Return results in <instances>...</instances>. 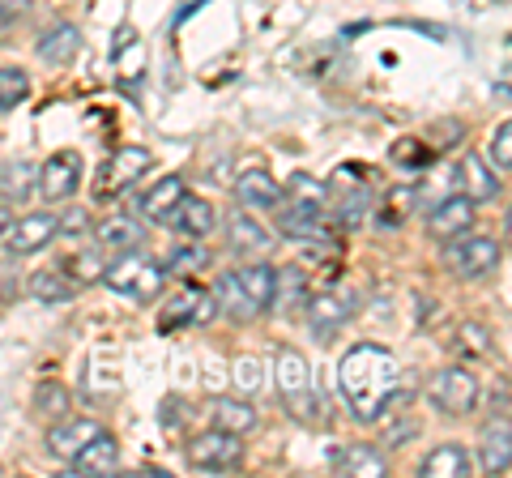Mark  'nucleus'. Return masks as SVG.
I'll return each mask as SVG.
<instances>
[{
    "instance_id": "7ed1b4c3",
    "label": "nucleus",
    "mask_w": 512,
    "mask_h": 478,
    "mask_svg": "<svg viewBox=\"0 0 512 478\" xmlns=\"http://www.w3.org/2000/svg\"><path fill=\"white\" fill-rule=\"evenodd\" d=\"M103 282L116 295H124V299H137V304H158L163 291H167V282H171V274L163 269V261H154L141 248H133V252H120V257L103 269Z\"/></svg>"
},
{
    "instance_id": "0eeeda50",
    "label": "nucleus",
    "mask_w": 512,
    "mask_h": 478,
    "mask_svg": "<svg viewBox=\"0 0 512 478\" xmlns=\"http://www.w3.org/2000/svg\"><path fill=\"white\" fill-rule=\"evenodd\" d=\"M184 457H188L192 470H205V474L239 470L244 466V436H231V432H222V427H210V432L188 440Z\"/></svg>"
},
{
    "instance_id": "a211bd4d",
    "label": "nucleus",
    "mask_w": 512,
    "mask_h": 478,
    "mask_svg": "<svg viewBox=\"0 0 512 478\" xmlns=\"http://www.w3.org/2000/svg\"><path fill=\"white\" fill-rule=\"evenodd\" d=\"M77 52H82V30H77L73 22H52L35 43V56L43 60V65H52V69L73 65Z\"/></svg>"
},
{
    "instance_id": "423d86ee",
    "label": "nucleus",
    "mask_w": 512,
    "mask_h": 478,
    "mask_svg": "<svg viewBox=\"0 0 512 478\" xmlns=\"http://www.w3.org/2000/svg\"><path fill=\"white\" fill-rule=\"evenodd\" d=\"M329 214H333V227L342 231H355L359 222L367 218V210H372V184H367L363 167L355 163H342L338 171L329 175Z\"/></svg>"
},
{
    "instance_id": "37998d69",
    "label": "nucleus",
    "mask_w": 512,
    "mask_h": 478,
    "mask_svg": "<svg viewBox=\"0 0 512 478\" xmlns=\"http://www.w3.org/2000/svg\"><path fill=\"white\" fill-rule=\"evenodd\" d=\"M9 222H13V214H9V205L0 201V239H5V231H9Z\"/></svg>"
},
{
    "instance_id": "2eb2a0df",
    "label": "nucleus",
    "mask_w": 512,
    "mask_h": 478,
    "mask_svg": "<svg viewBox=\"0 0 512 478\" xmlns=\"http://www.w3.org/2000/svg\"><path fill=\"white\" fill-rule=\"evenodd\" d=\"M56 239V214H26L18 222H9V231H5V248L13 252V257H30V252H43L47 244Z\"/></svg>"
},
{
    "instance_id": "2f4dec72",
    "label": "nucleus",
    "mask_w": 512,
    "mask_h": 478,
    "mask_svg": "<svg viewBox=\"0 0 512 478\" xmlns=\"http://www.w3.org/2000/svg\"><path fill=\"white\" fill-rule=\"evenodd\" d=\"M333 470L338 474H363V478H384L389 466H384V457L376 449H367V444H346V449L333 453Z\"/></svg>"
},
{
    "instance_id": "9d476101",
    "label": "nucleus",
    "mask_w": 512,
    "mask_h": 478,
    "mask_svg": "<svg viewBox=\"0 0 512 478\" xmlns=\"http://www.w3.org/2000/svg\"><path fill=\"white\" fill-rule=\"evenodd\" d=\"M355 308H359V295L346 291V286H329V291H320V295H308V304H303L316 338H333V333L355 316Z\"/></svg>"
},
{
    "instance_id": "a878e982",
    "label": "nucleus",
    "mask_w": 512,
    "mask_h": 478,
    "mask_svg": "<svg viewBox=\"0 0 512 478\" xmlns=\"http://www.w3.org/2000/svg\"><path fill=\"white\" fill-rule=\"evenodd\" d=\"M94 244H99L103 252H133L146 244V235H141V222L128 218V214H111L103 218L99 227H94Z\"/></svg>"
},
{
    "instance_id": "5701e85b",
    "label": "nucleus",
    "mask_w": 512,
    "mask_h": 478,
    "mask_svg": "<svg viewBox=\"0 0 512 478\" xmlns=\"http://www.w3.org/2000/svg\"><path fill=\"white\" fill-rule=\"evenodd\" d=\"M69 466H73V474L107 478V474H116V470H120V444L111 440V436H107V427H103V432L94 436V440L86 444V449L69 461Z\"/></svg>"
},
{
    "instance_id": "9b49d317",
    "label": "nucleus",
    "mask_w": 512,
    "mask_h": 478,
    "mask_svg": "<svg viewBox=\"0 0 512 478\" xmlns=\"http://www.w3.org/2000/svg\"><path fill=\"white\" fill-rule=\"evenodd\" d=\"M82 184V154L77 150H56L47 163L39 167V188L35 193L43 201H69Z\"/></svg>"
},
{
    "instance_id": "dca6fc26",
    "label": "nucleus",
    "mask_w": 512,
    "mask_h": 478,
    "mask_svg": "<svg viewBox=\"0 0 512 478\" xmlns=\"http://www.w3.org/2000/svg\"><path fill=\"white\" fill-rule=\"evenodd\" d=\"M474 218H478V205L466 197V193H453V197H444L436 210L427 214V235L431 239H453V235H461V231H470L474 227Z\"/></svg>"
},
{
    "instance_id": "412c9836",
    "label": "nucleus",
    "mask_w": 512,
    "mask_h": 478,
    "mask_svg": "<svg viewBox=\"0 0 512 478\" xmlns=\"http://www.w3.org/2000/svg\"><path fill=\"white\" fill-rule=\"evenodd\" d=\"M512 466V432H508V414H500L495 423L483 427V449H478L474 470L483 474H508Z\"/></svg>"
},
{
    "instance_id": "ea45409f",
    "label": "nucleus",
    "mask_w": 512,
    "mask_h": 478,
    "mask_svg": "<svg viewBox=\"0 0 512 478\" xmlns=\"http://www.w3.org/2000/svg\"><path fill=\"white\" fill-rule=\"evenodd\" d=\"M491 167L495 171H512V124L504 120L500 129H495V137H491Z\"/></svg>"
},
{
    "instance_id": "7c9ffc66",
    "label": "nucleus",
    "mask_w": 512,
    "mask_h": 478,
    "mask_svg": "<svg viewBox=\"0 0 512 478\" xmlns=\"http://www.w3.org/2000/svg\"><path fill=\"white\" fill-rule=\"evenodd\" d=\"M210 419H214V427H222V432H231V436L256 432V410L248 402H239V397H214Z\"/></svg>"
},
{
    "instance_id": "f03ea898",
    "label": "nucleus",
    "mask_w": 512,
    "mask_h": 478,
    "mask_svg": "<svg viewBox=\"0 0 512 478\" xmlns=\"http://www.w3.org/2000/svg\"><path fill=\"white\" fill-rule=\"evenodd\" d=\"M214 304L231 321H256V316L269 312V304H274V265L248 261L239 269H227L214 286Z\"/></svg>"
},
{
    "instance_id": "ddd939ff",
    "label": "nucleus",
    "mask_w": 512,
    "mask_h": 478,
    "mask_svg": "<svg viewBox=\"0 0 512 478\" xmlns=\"http://www.w3.org/2000/svg\"><path fill=\"white\" fill-rule=\"evenodd\" d=\"M222 227H227V248L239 252V257H248V261L265 257V252L274 248V235H269L261 222H256V214L244 210V205H239L235 214H227V222H222Z\"/></svg>"
},
{
    "instance_id": "f704fd0d",
    "label": "nucleus",
    "mask_w": 512,
    "mask_h": 478,
    "mask_svg": "<svg viewBox=\"0 0 512 478\" xmlns=\"http://www.w3.org/2000/svg\"><path fill=\"white\" fill-rule=\"evenodd\" d=\"M431 158H436V150H431L423 137H406V141H397L393 146V163L402 171H423Z\"/></svg>"
},
{
    "instance_id": "20e7f679",
    "label": "nucleus",
    "mask_w": 512,
    "mask_h": 478,
    "mask_svg": "<svg viewBox=\"0 0 512 478\" xmlns=\"http://www.w3.org/2000/svg\"><path fill=\"white\" fill-rule=\"evenodd\" d=\"M274 380H278V393L286 402V414H295L299 423H320L329 419V406L320 410V397L312 389V368L299 350H278V363H274Z\"/></svg>"
},
{
    "instance_id": "4c0bfd02",
    "label": "nucleus",
    "mask_w": 512,
    "mask_h": 478,
    "mask_svg": "<svg viewBox=\"0 0 512 478\" xmlns=\"http://www.w3.org/2000/svg\"><path fill=\"white\" fill-rule=\"evenodd\" d=\"M35 410L47 414V419H60V414L69 410V389L56 385V380H43V385L35 389Z\"/></svg>"
},
{
    "instance_id": "6ab92c4d",
    "label": "nucleus",
    "mask_w": 512,
    "mask_h": 478,
    "mask_svg": "<svg viewBox=\"0 0 512 478\" xmlns=\"http://www.w3.org/2000/svg\"><path fill=\"white\" fill-rule=\"evenodd\" d=\"M457 184H461V193H466L474 205L500 201V171L487 167L478 154H461V163H457Z\"/></svg>"
},
{
    "instance_id": "4468645a",
    "label": "nucleus",
    "mask_w": 512,
    "mask_h": 478,
    "mask_svg": "<svg viewBox=\"0 0 512 478\" xmlns=\"http://www.w3.org/2000/svg\"><path fill=\"white\" fill-rule=\"evenodd\" d=\"M235 201L252 214H274V210H282L286 197H282V184L265 167H252L235 180Z\"/></svg>"
},
{
    "instance_id": "cd10ccee",
    "label": "nucleus",
    "mask_w": 512,
    "mask_h": 478,
    "mask_svg": "<svg viewBox=\"0 0 512 478\" xmlns=\"http://www.w3.org/2000/svg\"><path fill=\"white\" fill-rule=\"evenodd\" d=\"M282 197H291V210H303V214H329V188L325 180H316L308 171H295L286 180Z\"/></svg>"
},
{
    "instance_id": "393cba45",
    "label": "nucleus",
    "mask_w": 512,
    "mask_h": 478,
    "mask_svg": "<svg viewBox=\"0 0 512 478\" xmlns=\"http://www.w3.org/2000/svg\"><path fill=\"white\" fill-rule=\"evenodd\" d=\"M308 295H312V278H308V269H303V265L274 269V304H269V308H278V312H303Z\"/></svg>"
},
{
    "instance_id": "e433bc0d",
    "label": "nucleus",
    "mask_w": 512,
    "mask_h": 478,
    "mask_svg": "<svg viewBox=\"0 0 512 478\" xmlns=\"http://www.w3.org/2000/svg\"><path fill=\"white\" fill-rule=\"evenodd\" d=\"M103 269H107L103 248H86V252H77V257L69 261V274H73L77 286L82 282H103Z\"/></svg>"
},
{
    "instance_id": "a19ab883",
    "label": "nucleus",
    "mask_w": 512,
    "mask_h": 478,
    "mask_svg": "<svg viewBox=\"0 0 512 478\" xmlns=\"http://www.w3.org/2000/svg\"><path fill=\"white\" fill-rule=\"evenodd\" d=\"M261 372H265V368H261L256 359H239V363H235V385L244 389V393H256V389L265 385V376H261Z\"/></svg>"
},
{
    "instance_id": "58836bf2",
    "label": "nucleus",
    "mask_w": 512,
    "mask_h": 478,
    "mask_svg": "<svg viewBox=\"0 0 512 478\" xmlns=\"http://www.w3.org/2000/svg\"><path fill=\"white\" fill-rule=\"evenodd\" d=\"M90 235V214L77 205L69 214H56V239H86Z\"/></svg>"
},
{
    "instance_id": "72a5a7b5",
    "label": "nucleus",
    "mask_w": 512,
    "mask_h": 478,
    "mask_svg": "<svg viewBox=\"0 0 512 478\" xmlns=\"http://www.w3.org/2000/svg\"><path fill=\"white\" fill-rule=\"evenodd\" d=\"M26 99H30V73L18 65H5L0 69V116L18 111Z\"/></svg>"
},
{
    "instance_id": "f8f14e48",
    "label": "nucleus",
    "mask_w": 512,
    "mask_h": 478,
    "mask_svg": "<svg viewBox=\"0 0 512 478\" xmlns=\"http://www.w3.org/2000/svg\"><path fill=\"white\" fill-rule=\"evenodd\" d=\"M218 316V304L210 291H201V286H188V291H180L175 299H167L163 304V329H184V325H210Z\"/></svg>"
},
{
    "instance_id": "c756f323",
    "label": "nucleus",
    "mask_w": 512,
    "mask_h": 478,
    "mask_svg": "<svg viewBox=\"0 0 512 478\" xmlns=\"http://www.w3.org/2000/svg\"><path fill=\"white\" fill-rule=\"evenodd\" d=\"M26 291L39 299V304H69L77 295V282L69 269H35V274L26 278Z\"/></svg>"
},
{
    "instance_id": "c9c22d12",
    "label": "nucleus",
    "mask_w": 512,
    "mask_h": 478,
    "mask_svg": "<svg viewBox=\"0 0 512 478\" xmlns=\"http://www.w3.org/2000/svg\"><path fill=\"white\" fill-rule=\"evenodd\" d=\"M457 350L470 359H487L491 355V329L478 325V321H466L457 329Z\"/></svg>"
},
{
    "instance_id": "39448f33",
    "label": "nucleus",
    "mask_w": 512,
    "mask_h": 478,
    "mask_svg": "<svg viewBox=\"0 0 512 478\" xmlns=\"http://www.w3.org/2000/svg\"><path fill=\"white\" fill-rule=\"evenodd\" d=\"M440 261H444V269H448L453 278L474 282V278H487V274H495V269H500L504 244H500L495 235H478V231L470 227V231H461V235H453V239H444Z\"/></svg>"
},
{
    "instance_id": "bb28decb",
    "label": "nucleus",
    "mask_w": 512,
    "mask_h": 478,
    "mask_svg": "<svg viewBox=\"0 0 512 478\" xmlns=\"http://www.w3.org/2000/svg\"><path fill=\"white\" fill-rule=\"evenodd\" d=\"M278 231L299 244H329L333 239V218L329 214H303V210H282Z\"/></svg>"
},
{
    "instance_id": "c85d7f7f",
    "label": "nucleus",
    "mask_w": 512,
    "mask_h": 478,
    "mask_svg": "<svg viewBox=\"0 0 512 478\" xmlns=\"http://www.w3.org/2000/svg\"><path fill=\"white\" fill-rule=\"evenodd\" d=\"M39 188V167L18 158V163H0V201L13 205V201H30Z\"/></svg>"
},
{
    "instance_id": "f3484780",
    "label": "nucleus",
    "mask_w": 512,
    "mask_h": 478,
    "mask_svg": "<svg viewBox=\"0 0 512 478\" xmlns=\"http://www.w3.org/2000/svg\"><path fill=\"white\" fill-rule=\"evenodd\" d=\"M99 432H103V423H94V419H64V414H60V423H52V432H47V453L60 457V461H73Z\"/></svg>"
},
{
    "instance_id": "1a4fd4ad",
    "label": "nucleus",
    "mask_w": 512,
    "mask_h": 478,
    "mask_svg": "<svg viewBox=\"0 0 512 478\" xmlns=\"http://www.w3.org/2000/svg\"><path fill=\"white\" fill-rule=\"evenodd\" d=\"M427 397L431 406H436L440 414H470L478 406V376L470 368H461V363H453V368H440L436 376H431L427 385Z\"/></svg>"
},
{
    "instance_id": "b1692460",
    "label": "nucleus",
    "mask_w": 512,
    "mask_h": 478,
    "mask_svg": "<svg viewBox=\"0 0 512 478\" xmlns=\"http://www.w3.org/2000/svg\"><path fill=\"white\" fill-rule=\"evenodd\" d=\"M419 474L427 478H470L474 474V453L466 449V444H436L427 457H423V466Z\"/></svg>"
},
{
    "instance_id": "f257e3e1",
    "label": "nucleus",
    "mask_w": 512,
    "mask_h": 478,
    "mask_svg": "<svg viewBox=\"0 0 512 478\" xmlns=\"http://www.w3.org/2000/svg\"><path fill=\"white\" fill-rule=\"evenodd\" d=\"M338 389L359 423H380L389 410H402L410 397L402 363L393 359V350L376 342H359L346 350L338 363Z\"/></svg>"
},
{
    "instance_id": "79ce46f5",
    "label": "nucleus",
    "mask_w": 512,
    "mask_h": 478,
    "mask_svg": "<svg viewBox=\"0 0 512 478\" xmlns=\"http://www.w3.org/2000/svg\"><path fill=\"white\" fill-rule=\"evenodd\" d=\"M30 9H35V0H0V39H5L9 26L18 22V18H26Z\"/></svg>"
},
{
    "instance_id": "aec40b11",
    "label": "nucleus",
    "mask_w": 512,
    "mask_h": 478,
    "mask_svg": "<svg viewBox=\"0 0 512 478\" xmlns=\"http://www.w3.org/2000/svg\"><path fill=\"white\" fill-rule=\"evenodd\" d=\"M167 222L188 239H205V235H214V227H218V210L205 197L184 193L180 201H175V210H171Z\"/></svg>"
},
{
    "instance_id": "4be33fe9",
    "label": "nucleus",
    "mask_w": 512,
    "mask_h": 478,
    "mask_svg": "<svg viewBox=\"0 0 512 478\" xmlns=\"http://www.w3.org/2000/svg\"><path fill=\"white\" fill-rule=\"evenodd\" d=\"M184 193H188V188H184L180 175H158L146 193L137 197V214L146 222H167L171 210H175V201H180Z\"/></svg>"
},
{
    "instance_id": "6e6552de",
    "label": "nucleus",
    "mask_w": 512,
    "mask_h": 478,
    "mask_svg": "<svg viewBox=\"0 0 512 478\" xmlns=\"http://www.w3.org/2000/svg\"><path fill=\"white\" fill-rule=\"evenodd\" d=\"M154 167V154L146 146H120L116 154L99 167V180H94V197H116L128 193L133 184H141Z\"/></svg>"
},
{
    "instance_id": "473e14b6",
    "label": "nucleus",
    "mask_w": 512,
    "mask_h": 478,
    "mask_svg": "<svg viewBox=\"0 0 512 478\" xmlns=\"http://www.w3.org/2000/svg\"><path fill=\"white\" fill-rule=\"evenodd\" d=\"M214 265V252L205 248V239H188V244H180L167 257V274L171 278H197V274H205V269Z\"/></svg>"
}]
</instances>
